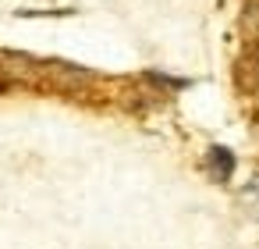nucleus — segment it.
Wrapping results in <instances>:
<instances>
[{
  "label": "nucleus",
  "mask_w": 259,
  "mask_h": 249,
  "mask_svg": "<svg viewBox=\"0 0 259 249\" xmlns=\"http://www.w3.org/2000/svg\"><path fill=\"white\" fill-rule=\"evenodd\" d=\"M209 164H213L217 182H227V178H231V171H234V157H231L227 150H220V146H213V150H209Z\"/></svg>",
  "instance_id": "nucleus-1"
}]
</instances>
